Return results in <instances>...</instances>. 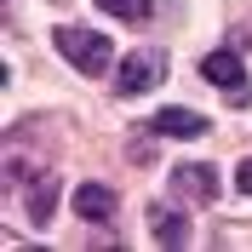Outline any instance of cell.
Returning a JSON list of instances; mask_svg holds the SVG:
<instances>
[{"label": "cell", "instance_id": "cell-1", "mask_svg": "<svg viewBox=\"0 0 252 252\" xmlns=\"http://www.w3.org/2000/svg\"><path fill=\"white\" fill-rule=\"evenodd\" d=\"M52 40H58V52H63L69 63H75L80 75H103V69L115 63V46H109V34H92V29H80V23L58 29Z\"/></svg>", "mask_w": 252, "mask_h": 252}, {"label": "cell", "instance_id": "cell-2", "mask_svg": "<svg viewBox=\"0 0 252 252\" xmlns=\"http://www.w3.org/2000/svg\"><path fill=\"white\" fill-rule=\"evenodd\" d=\"M160 75H166V58H160V52H132V58L121 63V80H115V86H121L126 97H138V92H149V86H160Z\"/></svg>", "mask_w": 252, "mask_h": 252}, {"label": "cell", "instance_id": "cell-3", "mask_svg": "<svg viewBox=\"0 0 252 252\" xmlns=\"http://www.w3.org/2000/svg\"><path fill=\"white\" fill-rule=\"evenodd\" d=\"M17 172V184H29V218L52 223V206H58V172H23V166H6Z\"/></svg>", "mask_w": 252, "mask_h": 252}, {"label": "cell", "instance_id": "cell-4", "mask_svg": "<svg viewBox=\"0 0 252 252\" xmlns=\"http://www.w3.org/2000/svg\"><path fill=\"white\" fill-rule=\"evenodd\" d=\"M172 189L184 195V201H212L218 195V172L212 166H201V160H184V166H172Z\"/></svg>", "mask_w": 252, "mask_h": 252}, {"label": "cell", "instance_id": "cell-5", "mask_svg": "<svg viewBox=\"0 0 252 252\" xmlns=\"http://www.w3.org/2000/svg\"><path fill=\"white\" fill-rule=\"evenodd\" d=\"M201 75L212 80V86H223V92H247V86H241L247 69H241L235 52H206V58H201Z\"/></svg>", "mask_w": 252, "mask_h": 252}, {"label": "cell", "instance_id": "cell-6", "mask_svg": "<svg viewBox=\"0 0 252 252\" xmlns=\"http://www.w3.org/2000/svg\"><path fill=\"white\" fill-rule=\"evenodd\" d=\"M75 212H80L86 223H103V218L115 212V189H109V184H80V189H75Z\"/></svg>", "mask_w": 252, "mask_h": 252}, {"label": "cell", "instance_id": "cell-7", "mask_svg": "<svg viewBox=\"0 0 252 252\" xmlns=\"http://www.w3.org/2000/svg\"><path fill=\"white\" fill-rule=\"evenodd\" d=\"M155 132H166V138H201L206 115H195V109H160L155 115Z\"/></svg>", "mask_w": 252, "mask_h": 252}, {"label": "cell", "instance_id": "cell-8", "mask_svg": "<svg viewBox=\"0 0 252 252\" xmlns=\"http://www.w3.org/2000/svg\"><path fill=\"white\" fill-rule=\"evenodd\" d=\"M149 218H155V235L166 241V247H184V241H189V223L178 218L172 206H155V212H149Z\"/></svg>", "mask_w": 252, "mask_h": 252}, {"label": "cell", "instance_id": "cell-9", "mask_svg": "<svg viewBox=\"0 0 252 252\" xmlns=\"http://www.w3.org/2000/svg\"><path fill=\"white\" fill-rule=\"evenodd\" d=\"M97 12H109V17H126V23H138V17L155 12V0H97Z\"/></svg>", "mask_w": 252, "mask_h": 252}, {"label": "cell", "instance_id": "cell-10", "mask_svg": "<svg viewBox=\"0 0 252 252\" xmlns=\"http://www.w3.org/2000/svg\"><path fill=\"white\" fill-rule=\"evenodd\" d=\"M235 184H241V195H252V160H241V172H235Z\"/></svg>", "mask_w": 252, "mask_h": 252}]
</instances>
